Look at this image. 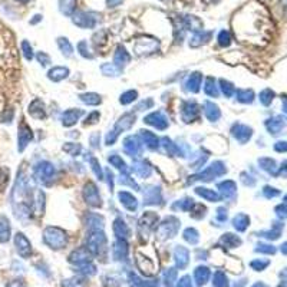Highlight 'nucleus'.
<instances>
[{"label": "nucleus", "mask_w": 287, "mask_h": 287, "mask_svg": "<svg viewBox=\"0 0 287 287\" xmlns=\"http://www.w3.org/2000/svg\"><path fill=\"white\" fill-rule=\"evenodd\" d=\"M14 243H16L17 252H19L20 256H23V257L29 256V253H30V247H29V243L23 239L22 234H17V236H16V240H14Z\"/></svg>", "instance_id": "1"}, {"label": "nucleus", "mask_w": 287, "mask_h": 287, "mask_svg": "<svg viewBox=\"0 0 287 287\" xmlns=\"http://www.w3.org/2000/svg\"><path fill=\"white\" fill-rule=\"evenodd\" d=\"M10 236V227L4 217H0V243H6Z\"/></svg>", "instance_id": "2"}, {"label": "nucleus", "mask_w": 287, "mask_h": 287, "mask_svg": "<svg viewBox=\"0 0 287 287\" xmlns=\"http://www.w3.org/2000/svg\"><path fill=\"white\" fill-rule=\"evenodd\" d=\"M195 275H197V279H198V283H200V285H201V283H206L207 277H208L207 269H198V272H197Z\"/></svg>", "instance_id": "3"}, {"label": "nucleus", "mask_w": 287, "mask_h": 287, "mask_svg": "<svg viewBox=\"0 0 287 287\" xmlns=\"http://www.w3.org/2000/svg\"><path fill=\"white\" fill-rule=\"evenodd\" d=\"M73 4H75V0H60V6H62V10L69 11L72 10V7H73Z\"/></svg>", "instance_id": "4"}, {"label": "nucleus", "mask_w": 287, "mask_h": 287, "mask_svg": "<svg viewBox=\"0 0 287 287\" xmlns=\"http://www.w3.org/2000/svg\"><path fill=\"white\" fill-rule=\"evenodd\" d=\"M277 211H279V216H282V217H287V207L286 206H280L277 208Z\"/></svg>", "instance_id": "5"}, {"label": "nucleus", "mask_w": 287, "mask_h": 287, "mask_svg": "<svg viewBox=\"0 0 287 287\" xmlns=\"http://www.w3.org/2000/svg\"><path fill=\"white\" fill-rule=\"evenodd\" d=\"M275 148L277 149V151H282V152H285V151H287V142H279Z\"/></svg>", "instance_id": "6"}, {"label": "nucleus", "mask_w": 287, "mask_h": 287, "mask_svg": "<svg viewBox=\"0 0 287 287\" xmlns=\"http://www.w3.org/2000/svg\"><path fill=\"white\" fill-rule=\"evenodd\" d=\"M7 287H24L20 282H11L7 285Z\"/></svg>", "instance_id": "7"}, {"label": "nucleus", "mask_w": 287, "mask_h": 287, "mask_svg": "<svg viewBox=\"0 0 287 287\" xmlns=\"http://www.w3.org/2000/svg\"><path fill=\"white\" fill-rule=\"evenodd\" d=\"M180 287H190V283H188V279H184L183 282L180 283Z\"/></svg>", "instance_id": "8"}, {"label": "nucleus", "mask_w": 287, "mask_h": 287, "mask_svg": "<svg viewBox=\"0 0 287 287\" xmlns=\"http://www.w3.org/2000/svg\"><path fill=\"white\" fill-rule=\"evenodd\" d=\"M119 1H121V0H108V3H109V4H112V6H114V4H118Z\"/></svg>", "instance_id": "9"}, {"label": "nucleus", "mask_w": 287, "mask_h": 287, "mask_svg": "<svg viewBox=\"0 0 287 287\" xmlns=\"http://www.w3.org/2000/svg\"><path fill=\"white\" fill-rule=\"evenodd\" d=\"M282 250H283V253H285V254H287V243H286V244H283Z\"/></svg>", "instance_id": "10"}, {"label": "nucleus", "mask_w": 287, "mask_h": 287, "mask_svg": "<svg viewBox=\"0 0 287 287\" xmlns=\"http://www.w3.org/2000/svg\"><path fill=\"white\" fill-rule=\"evenodd\" d=\"M283 172L287 174V162H285V167H283Z\"/></svg>", "instance_id": "11"}, {"label": "nucleus", "mask_w": 287, "mask_h": 287, "mask_svg": "<svg viewBox=\"0 0 287 287\" xmlns=\"http://www.w3.org/2000/svg\"><path fill=\"white\" fill-rule=\"evenodd\" d=\"M283 3H285V6L287 7V0H283Z\"/></svg>", "instance_id": "12"}, {"label": "nucleus", "mask_w": 287, "mask_h": 287, "mask_svg": "<svg viewBox=\"0 0 287 287\" xmlns=\"http://www.w3.org/2000/svg\"><path fill=\"white\" fill-rule=\"evenodd\" d=\"M19 1H27V0H19Z\"/></svg>", "instance_id": "13"}, {"label": "nucleus", "mask_w": 287, "mask_h": 287, "mask_svg": "<svg viewBox=\"0 0 287 287\" xmlns=\"http://www.w3.org/2000/svg\"><path fill=\"white\" fill-rule=\"evenodd\" d=\"M286 201H287V195H286Z\"/></svg>", "instance_id": "14"}]
</instances>
